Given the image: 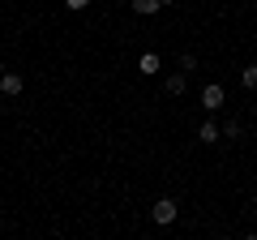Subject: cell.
<instances>
[{
	"label": "cell",
	"instance_id": "5b68a950",
	"mask_svg": "<svg viewBox=\"0 0 257 240\" xmlns=\"http://www.w3.org/2000/svg\"><path fill=\"white\" fill-rule=\"evenodd\" d=\"M163 90H167V94H184V90H189V73H184V69L167 73V77H163Z\"/></svg>",
	"mask_w": 257,
	"mask_h": 240
},
{
	"label": "cell",
	"instance_id": "7c38bea8",
	"mask_svg": "<svg viewBox=\"0 0 257 240\" xmlns=\"http://www.w3.org/2000/svg\"><path fill=\"white\" fill-rule=\"evenodd\" d=\"M5 73H9V69H5V60H0V77H5Z\"/></svg>",
	"mask_w": 257,
	"mask_h": 240
},
{
	"label": "cell",
	"instance_id": "ba28073f",
	"mask_svg": "<svg viewBox=\"0 0 257 240\" xmlns=\"http://www.w3.org/2000/svg\"><path fill=\"white\" fill-rule=\"evenodd\" d=\"M240 86H244V90H257V65H248L244 73H240Z\"/></svg>",
	"mask_w": 257,
	"mask_h": 240
},
{
	"label": "cell",
	"instance_id": "52a82bcc",
	"mask_svg": "<svg viewBox=\"0 0 257 240\" xmlns=\"http://www.w3.org/2000/svg\"><path fill=\"white\" fill-rule=\"evenodd\" d=\"M138 69H142L146 77H150V73H159V69H163V60H159V52H142V56H138Z\"/></svg>",
	"mask_w": 257,
	"mask_h": 240
},
{
	"label": "cell",
	"instance_id": "8992f818",
	"mask_svg": "<svg viewBox=\"0 0 257 240\" xmlns=\"http://www.w3.org/2000/svg\"><path fill=\"white\" fill-rule=\"evenodd\" d=\"M22 90H26V82H22L18 73H5V77H0V94H5V99H18Z\"/></svg>",
	"mask_w": 257,
	"mask_h": 240
},
{
	"label": "cell",
	"instance_id": "277c9868",
	"mask_svg": "<svg viewBox=\"0 0 257 240\" xmlns=\"http://www.w3.org/2000/svg\"><path fill=\"white\" fill-rule=\"evenodd\" d=\"M128 9L138 13V18H155L159 9H167V0H128Z\"/></svg>",
	"mask_w": 257,
	"mask_h": 240
},
{
	"label": "cell",
	"instance_id": "8fae6325",
	"mask_svg": "<svg viewBox=\"0 0 257 240\" xmlns=\"http://www.w3.org/2000/svg\"><path fill=\"white\" fill-rule=\"evenodd\" d=\"M64 5H69V9H86V5H90V0H64Z\"/></svg>",
	"mask_w": 257,
	"mask_h": 240
},
{
	"label": "cell",
	"instance_id": "3957f363",
	"mask_svg": "<svg viewBox=\"0 0 257 240\" xmlns=\"http://www.w3.org/2000/svg\"><path fill=\"white\" fill-rule=\"evenodd\" d=\"M197 142H206V146L223 142V125H214V120H202V125H197Z\"/></svg>",
	"mask_w": 257,
	"mask_h": 240
},
{
	"label": "cell",
	"instance_id": "9c48e42d",
	"mask_svg": "<svg viewBox=\"0 0 257 240\" xmlns=\"http://www.w3.org/2000/svg\"><path fill=\"white\" fill-rule=\"evenodd\" d=\"M240 133H244V125H240L236 116H231V120H223V138H240Z\"/></svg>",
	"mask_w": 257,
	"mask_h": 240
},
{
	"label": "cell",
	"instance_id": "7a4b0ae2",
	"mask_svg": "<svg viewBox=\"0 0 257 240\" xmlns=\"http://www.w3.org/2000/svg\"><path fill=\"white\" fill-rule=\"evenodd\" d=\"M223 103H227V90H223L219 82H206V86H202V107L214 116V111H219Z\"/></svg>",
	"mask_w": 257,
	"mask_h": 240
},
{
	"label": "cell",
	"instance_id": "6da1fadb",
	"mask_svg": "<svg viewBox=\"0 0 257 240\" xmlns=\"http://www.w3.org/2000/svg\"><path fill=\"white\" fill-rule=\"evenodd\" d=\"M176 214H180V206H176V197H159V202L150 206V219H155L159 227H167V223H176Z\"/></svg>",
	"mask_w": 257,
	"mask_h": 240
},
{
	"label": "cell",
	"instance_id": "30bf717a",
	"mask_svg": "<svg viewBox=\"0 0 257 240\" xmlns=\"http://www.w3.org/2000/svg\"><path fill=\"white\" fill-rule=\"evenodd\" d=\"M180 69H184V73H193V69H197V56L184 52V56H180Z\"/></svg>",
	"mask_w": 257,
	"mask_h": 240
}]
</instances>
